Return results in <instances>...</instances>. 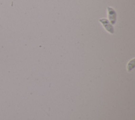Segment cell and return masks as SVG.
<instances>
[{"label":"cell","mask_w":135,"mask_h":120,"mask_svg":"<svg viewBox=\"0 0 135 120\" xmlns=\"http://www.w3.org/2000/svg\"><path fill=\"white\" fill-rule=\"evenodd\" d=\"M108 11L109 20L112 24H114L116 22V13L115 11L111 7H108Z\"/></svg>","instance_id":"obj_2"},{"label":"cell","mask_w":135,"mask_h":120,"mask_svg":"<svg viewBox=\"0 0 135 120\" xmlns=\"http://www.w3.org/2000/svg\"><path fill=\"white\" fill-rule=\"evenodd\" d=\"M99 21L102 24L105 29L111 34H113L114 32V28L113 26L110 23L109 21L106 18H101Z\"/></svg>","instance_id":"obj_1"}]
</instances>
